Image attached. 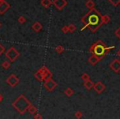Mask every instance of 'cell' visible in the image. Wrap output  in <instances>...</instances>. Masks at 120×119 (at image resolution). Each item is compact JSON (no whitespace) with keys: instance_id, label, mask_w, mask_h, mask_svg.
Masks as SVG:
<instances>
[{"instance_id":"13","label":"cell","mask_w":120,"mask_h":119,"mask_svg":"<svg viewBox=\"0 0 120 119\" xmlns=\"http://www.w3.org/2000/svg\"><path fill=\"white\" fill-rule=\"evenodd\" d=\"M84 87L86 88V89H87V90H90V89H93L94 87V83L92 80H90V79H87V80L84 81V84H83Z\"/></svg>"},{"instance_id":"19","label":"cell","mask_w":120,"mask_h":119,"mask_svg":"<svg viewBox=\"0 0 120 119\" xmlns=\"http://www.w3.org/2000/svg\"><path fill=\"white\" fill-rule=\"evenodd\" d=\"M28 112H29V113H30V114H32V115H34V114H35L37 112H38V108H37L35 106H34V105H30V107H29V108H28Z\"/></svg>"},{"instance_id":"12","label":"cell","mask_w":120,"mask_h":119,"mask_svg":"<svg viewBox=\"0 0 120 119\" xmlns=\"http://www.w3.org/2000/svg\"><path fill=\"white\" fill-rule=\"evenodd\" d=\"M31 27L35 32H40V31L42 30V28H43V26H42V24L40 23V22H34V23L32 24Z\"/></svg>"},{"instance_id":"6","label":"cell","mask_w":120,"mask_h":119,"mask_svg":"<svg viewBox=\"0 0 120 119\" xmlns=\"http://www.w3.org/2000/svg\"><path fill=\"white\" fill-rule=\"evenodd\" d=\"M6 83H7L10 87L14 88L19 84V78L17 77L16 74H12L8 77L7 79H6Z\"/></svg>"},{"instance_id":"28","label":"cell","mask_w":120,"mask_h":119,"mask_svg":"<svg viewBox=\"0 0 120 119\" xmlns=\"http://www.w3.org/2000/svg\"><path fill=\"white\" fill-rule=\"evenodd\" d=\"M82 116H83V114H82V112L81 111H77L75 112V117L77 118H81V117H82Z\"/></svg>"},{"instance_id":"31","label":"cell","mask_w":120,"mask_h":119,"mask_svg":"<svg viewBox=\"0 0 120 119\" xmlns=\"http://www.w3.org/2000/svg\"><path fill=\"white\" fill-rule=\"evenodd\" d=\"M34 118L35 119H40V118H43V117H42V115L40 113H35L34 114Z\"/></svg>"},{"instance_id":"22","label":"cell","mask_w":120,"mask_h":119,"mask_svg":"<svg viewBox=\"0 0 120 119\" xmlns=\"http://www.w3.org/2000/svg\"><path fill=\"white\" fill-rule=\"evenodd\" d=\"M64 50H65V49H64V47L63 46V45H58V46L55 47V51L58 54L63 53V52L64 51Z\"/></svg>"},{"instance_id":"4","label":"cell","mask_w":120,"mask_h":119,"mask_svg":"<svg viewBox=\"0 0 120 119\" xmlns=\"http://www.w3.org/2000/svg\"><path fill=\"white\" fill-rule=\"evenodd\" d=\"M5 56L10 62H14L20 56V53L15 47L12 46L5 52Z\"/></svg>"},{"instance_id":"23","label":"cell","mask_w":120,"mask_h":119,"mask_svg":"<svg viewBox=\"0 0 120 119\" xmlns=\"http://www.w3.org/2000/svg\"><path fill=\"white\" fill-rule=\"evenodd\" d=\"M68 27L69 32H71V33H73V32H75V31L77 30V27H76V25H74V24H72V23L69 24Z\"/></svg>"},{"instance_id":"10","label":"cell","mask_w":120,"mask_h":119,"mask_svg":"<svg viewBox=\"0 0 120 119\" xmlns=\"http://www.w3.org/2000/svg\"><path fill=\"white\" fill-rule=\"evenodd\" d=\"M101 60H102V58H100V56L95 55V54H92V55L88 58V62L90 63V65H92V66H95V65H96L100 61H101Z\"/></svg>"},{"instance_id":"20","label":"cell","mask_w":120,"mask_h":119,"mask_svg":"<svg viewBox=\"0 0 120 119\" xmlns=\"http://www.w3.org/2000/svg\"><path fill=\"white\" fill-rule=\"evenodd\" d=\"M64 94L67 97H71L74 94V90L72 89L71 88H67V89L64 90Z\"/></svg>"},{"instance_id":"3","label":"cell","mask_w":120,"mask_h":119,"mask_svg":"<svg viewBox=\"0 0 120 119\" xmlns=\"http://www.w3.org/2000/svg\"><path fill=\"white\" fill-rule=\"evenodd\" d=\"M31 105V103L23 95H19L13 102L12 103V106L19 112L20 114H24L28 111L29 107Z\"/></svg>"},{"instance_id":"17","label":"cell","mask_w":120,"mask_h":119,"mask_svg":"<svg viewBox=\"0 0 120 119\" xmlns=\"http://www.w3.org/2000/svg\"><path fill=\"white\" fill-rule=\"evenodd\" d=\"M85 5H86V7L87 8L91 9V8H95V3L94 2L93 0H87L86 2L85 3Z\"/></svg>"},{"instance_id":"26","label":"cell","mask_w":120,"mask_h":119,"mask_svg":"<svg viewBox=\"0 0 120 119\" xmlns=\"http://www.w3.org/2000/svg\"><path fill=\"white\" fill-rule=\"evenodd\" d=\"M26 22V19L24 16H21V17H18V22L21 24H24L25 22Z\"/></svg>"},{"instance_id":"7","label":"cell","mask_w":120,"mask_h":119,"mask_svg":"<svg viewBox=\"0 0 120 119\" xmlns=\"http://www.w3.org/2000/svg\"><path fill=\"white\" fill-rule=\"evenodd\" d=\"M53 4L58 10L61 11L68 5V2L66 0H53Z\"/></svg>"},{"instance_id":"5","label":"cell","mask_w":120,"mask_h":119,"mask_svg":"<svg viewBox=\"0 0 120 119\" xmlns=\"http://www.w3.org/2000/svg\"><path fill=\"white\" fill-rule=\"evenodd\" d=\"M57 86H58V84H57L52 78H50V79H46V80H45V82H44V87H45V89H46L47 91H49V92L53 91L56 89Z\"/></svg>"},{"instance_id":"9","label":"cell","mask_w":120,"mask_h":119,"mask_svg":"<svg viewBox=\"0 0 120 119\" xmlns=\"http://www.w3.org/2000/svg\"><path fill=\"white\" fill-rule=\"evenodd\" d=\"M93 89H95V91L97 93V94H100L105 90L106 87H105V85L101 82V81H98V82H96L95 84H94Z\"/></svg>"},{"instance_id":"2","label":"cell","mask_w":120,"mask_h":119,"mask_svg":"<svg viewBox=\"0 0 120 119\" xmlns=\"http://www.w3.org/2000/svg\"><path fill=\"white\" fill-rule=\"evenodd\" d=\"M113 48H114V46L107 47L106 45L103 42V41L98 40L89 48V51L103 59L105 56V55L109 53V50Z\"/></svg>"},{"instance_id":"35","label":"cell","mask_w":120,"mask_h":119,"mask_svg":"<svg viewBox=\"0 0 120 119\" xmlns=\"http://www.w3.org/2000/svg\"><path fill=\"white\" fill-rule=\"evenodd\" d=\"M2 26H3V24H2V22H0V28H1V27H2Z\"/></svg>"},{"instance_id":"25","label":"cell","mask_w":120,"mask_h":119,"mask_svg":"<svg viewBox=\"0 0 120 119\" xmlns=\"http://www.w3.org/2000/svg\"><path fill=\"white\" fill-rule=\"evenodd\" d=\"M81 78H82V79L83 81H86V80H87V79H90V75H89L87 73H83V74H82V76H81Z\"/></svg>"},{"instance_id":"8","label":"cell","mask_w":120,"mask_h":119,"mask_svg":"<svg viewBox=\"0 0 120 119\" xmlns=\"http://www.w3.org/2000/svg\"><path fill=\"white\" fill-rule=\"evenodd\" d=\"M109 67L115 73H118L120 71V61L118 59H114L109 64Z\"/></svg>"},{"instance_id":"30","label":"cell","mask_w":120,"mask_h":119,"mask_svg":"<svg viewBox=\"0 0 120 119\" xmlns=\"http://www.w3.org/2000/svg\"><path fill=\"white\" fill-rule=\"evenodd\" d=\"M114 34H115V36H116V37L120 40V27H118V29H116V30H115Z\"/></svg>"},{"instance_id":"32","label":"cell","mask_w":120,"mask_h":119,"mask_svg":"<svg viewBox=\"0 0 120 119\" xmlns=\"http://www.w3.org/2000/svg\"><path fill=\"white\" fill-rule=\"evenodd\" d=\"M4 100V97H3V95L1 94H0V103H2V101Z\"/></svg>"},{"instance_id":"27","label":"cell","mask_w":120,"mask_h":119,"mask_svg":"<svg viewBox=\"0 0 120 119\" xmlns=\"http://www.w3.org/2000/svg\"><path fill=\"white\" fill-rule=\"evenodd\" d=\"M4 52H5V47H4V45H3V44L0 43V56H1Z\"/></svg>"},{"instance_id":"14","label":"cell","mask_w":120,"mask_h":119,"mask_svg":"<svg viewBox=\"0 0 120 119\" xmlns=\"http://www.w3.org/2000/svg\"><path fill=\"white\" fill-rule=\"evenodd\" d=\"M40 4L44 8H49L53 4V1L52 0H41L40 1Z\"/></svg>"},{"instance_id":"18","label":"cell","mask_w":120,"mask_h":119,"mask_svg":"<svg viewBox=\"0 0 120 119\" xmlns=\"http://www.w3.org/2000/svg\"><path fill=\"white\" fill-rule=\"evenodd\" d=\"M52 77H53V74H52V72L49 69L47 70L46 71L44 72V79H45V80L50 79V78H52Z\"/></svg>"},{"instance_id":"1","label":"cell","mask_w":120,"mask_h":119,"mask_svg":"<svg viewBox=\"0 0 120 119\" xmlns=\"http://www.w3.org/2000/svg\"><path fill=\"white\" fill-rule=\"evenodd\" d=\"M101 14L95 8L89 9L88 12L82 17V22L83 23V27L81 31H83L88 27L92 32H96V31L101 27V20H100Z\"/></svg>"},{"instance_id":"29","label":"cell","mask_w":120,"mask_h":119,"mask_svg":"<svg viewBox=\"0 0 120 119\" xmlns=\"http://www.w3.org/2000/svg\"><path fill=\"white\" fill-rule=\"evenodd\" d=\"M61 31H62V32H64V34H67L68 32H69L68 27V26H64V27H62V29H61Z\"/></svg>"},{"instance_id":"16","label":"cell","mask_w":120,"mask_h":119,"mask_svg":"<svg viewBox=\"0 0 120 119\" xmlns=\"http://www.w3.org/2000/svg\"><path fill=\"white\" fill-rule=\"evenodd\" d=\"M100 20H101V23L102 24H107L110 21V17L107 14H105V15H101L100 17Z\"/></svg>"},{"instance_id":"21","label":"cell","mask_w":120,"mask_h":119,"mask_svg":"<svg viewBox=\"0 0 120 119\" xmlns=\"http://www.w3.org/2000/svg\"><path fill=\"white\" fill-rule=\"evenodd\" d=\"M1 66H2L4 70H8L9 68L11 67V62L9 61H4V62L2 63Z\"/></svg>"},{"instance_id":"15","label":"cell","mask_w":120,"mask_h":119,"mask_svg":"<svg viewBox=\"0 0 120 119\" xmlns=\"http://www.w3.org/2000/svg\"><path fill=\"white\" fill-rule=\"evenodd\" d=\"M34 76H35V78L37 79L38 81H40V82H42V81H45V79H44V74L42 72H40V71H37V72L35 73V74H34Z\"/></svg>"},{"instance_id":"11","label":"cell","mask_w":120,"mask_h":119,"mask_svg":"<svg viewBox=\"0 0 120 119\" xmlns=\"http://www.w3.org/2000/svg\"><path fill=\"white\" fill-rule=\"evenodd\" d=\"M10 8H11L10 4L4 0V2L2 3V4L0 5V14H1V15H4V14L5 13V12H7Z\"/></svg>"},{"instance_id":"34","label":"cell","mask_w":120,"mask_h":119,"mask_svg":"<svg viewBox=\"0 0 120 119\" xmlns=\"http://www.w3.org/2000/svg\"><path fill=\"white\" fill-rule=\"evenodd\" d=\"M4 0H0V5H1V4H2V3L4 2Z\"/></svg>"},{"instance_id":"24","label":"cell","mask_w":120,"mask_h":119,"mask_svg":"<svg viewBox=\"0 0 120 119\" xmlns=\"http://www.w3.org/2000/svg\"><path fill=\"white\" fill-rule=\"evenodd\" d=\"M108 1L114 7H117L120 4V0H108Z\"/></svg>"},{"instance_id":"33","label":"cell","mask_w":120,"mask_h":119,"mask_svg":"<svg viewBox=\"0 0 120 119\" xmlns=\"http://www.w3.org/2000/svg\"><path fill=\"white\" fill-rule=\"evenodd\" d=\"M116 55H118V57H119V58H120V49H118V51H117Z\"/></svg>"}]
</instances>
